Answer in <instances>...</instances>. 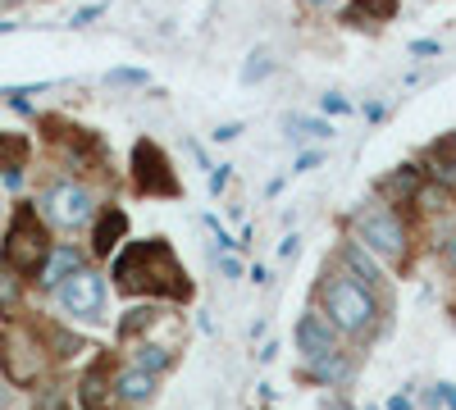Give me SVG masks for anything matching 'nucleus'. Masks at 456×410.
<instances>
[{
  "label": "nucleus",
  "instance_id": "nucleus-28",
  "mask_svg": "<svg viewBox=\"0 0 456 410\" xmlns=\"http://www.w3.org/2000/svg\"><path fill=\"white\" fill-rule=\"evenodd\" d=\"M224 182H228V165H215V173H210V192H224Z\"/></svg>",
  "mask_w": 456,
  "mask_h": 410
},
{
  "label": "nucleus",
  "instance_id": "nucleus-33",
  "mask_svg": "<svg viewBox=\"0 0 456 410\" xmlns=\"http://www.w3.org/2000/svg\"><path fill=\"white\" fill-rule=\"evenodd\" d=\"M5 188H23V169H5Z\"/></svg>",
  "mask_w": 456,
  "mask_h": 410
},
{
  "label": "nucleus",
  "instance_id": "nucleus-29",
  "mask_svg": "<svg viewBox=\"0 0 456 410\" xmlns=\"http://www.w3.org/2000/svg\"><path fill=\"white\" fill-rule=\"evenodd\" d=\"M301 128L315 133V137H329V124H324V119H301Z\"/></svg>",
  "mask_w": 456,
  "mask_h": 410
},
{
  "label": "nucleus",
  "instance_id": "nucleus-15",
  "mask_svg": "<svg viewBox=\"0 0 456 410\" xmlns=\"http://www.w3.org/2000/svg\"><path fill=\"white\" fill-rule=\"evenodd\" d=\"M270 73H274V55L265 51V46H256V51L247 55V64H242V83L256 87L260 78H270Z\"/></svg>",
  "mask_w": 456,
  "mask_h": 410
},
{
  "label": "nucleus",
  "instance_id": "nucleus-14",
  "mask_svg": "<svg viewBox=\"0 0 456 410\" xmlns=\"http://www.w3.org/2000/svg\"><path fill=\"white\" fill-rule=\"evenodd\" d=\"M28 137L23 133H0V169H23V160H28Z\"/></svg>",
  "mask_w": 456,
  "mask_h": 410
},
{
  "label": "nucleus",
  "instance_id": "nucleus-24",
  "mask_svg": "<svg viewBox=\"0 0 456 410\" xmlns=\"http://www.w3.org/2000/svg\"><path fill=\"white\" fill-rule=\"evenodd\" d=\"M320 105H324V115H352V100H347V96H338V92H329Z\"/></svg>",
  "mask_w": 456,
  "mask_h": 410
},
{
  "label": "nucleus",
  "instance_id": "nucleus-1",
  "mask_svg": "<svg viewBox=\"0 0 456 410\" xmlns=\"http://www.w3.org/2000/svg\"><path fill=\"white\" fill-rule=\"evenodd\" d=\"M114 283L128 296L151 292V296H174V301H183V296L192 292V283H187L178 255L165 237H146V242L124 246L114 255Z\"/></svg>",
  "mask_w": 456,
  "mask_h": 410
},
{
  "label": "nucleus",
  "instance_id": "nucleus-23",
  "mask_svg": "<svg viewBox=\"0 0 456 410\" xmlns=\"http://www.w3.org/2000/svg\"><path fill=\"white\" fill-rule=\"evenodd\" d=\"M51 342H55V356L60 360H69V356H78V351H87L78 338H69V333H60V328H51Z\"/></svg>",
  "mask_w": 456,
  "mask_h": 410
},
{
  "label": "nucleus",
  "instance_id": "nucleus-35",
  "mask_svg": "<svg viewBox=\"0 0 456 410\" xmlns=\"http://www.w3.org/2000/svg\"><path fill=\"white\" fill-rule=\"evenodd\" d=\"M388 410H411V397H406V392H397V397L388 401Z\"/></svg>",
  "mask_w": 456,
  "mask_h": 410
},
{
  "label": "nucleus",
  "instance_id": "nucleus-20",
  "mask_svg": "<svg viewBox=\"0 0 456 410\" xmlns=\"http://www.w3.org/2000/svg\"><path fill=\"white\" fill-rule=\"evenodd\" d=\"M105 83H110V87H146L151 73H146V68H110Z\"/></svg>",
  "mask_w": 456,
  "mask_h": 410
},
{
  "label": "nucleus",
  "instance_id": "nucleus-16",
  "mask_svg": "<svg viewBox=\"0 0 456 410\" xmlns=\"http://www.w3.org/2000/svg\"><path fill=\"white\" fill-rule=\"evenodd\" d=\"M342 374H347V360H342L338 351H329V356H320V360H311V379H324V383H338Z\"/></svg>",
  "mask_w": 456,
  "mask_h": 410
},
{
  "label": "nucleus",
  "instance_id": "nucleus-19",
  "mask_svg": "<svg viewBox=\"0 0 456 410\" xmlns=\"http://www.w3.org/2000/svg\"><path fill=\"white\" fill-rule=\"evenodd\" d=\"M151 324H156V310H151V306H142V310H133L124 324H119V342H128V338H137V333L142 328H151Z\"/></svg>",
  "mask_w": 456,
  "mask_h": 410
},
{
  "label": "nucleus",
  "instance_id": "nucleus-17",
  "mask_svg": "<svg viewBox=\"0 0 456 410\" xmlns=\"http://www.w3.org/2000/svg\"><path fill=\"white\" fill-rule=\"evenodd\" d=\"M19 296H23V287H19V274H14L10 265H0V315H10V310L19 306Z\"/></svg>",
  "mask_w": 456,
  "mask_h": 410
},
{
  "label": "nucleus",
  "instance_id": "nucleus-34",
  "mask_svg": "<svg viewBox=\"0 0 456 410\" xmlns=\"http://www.w3.org/2000/svg\"><path fill=\"white\" fill-rule=\"evenodd\" d=\"M224 274H228V278H238V274H242V265H238L233 255H224Z\"/></svg>",
  "mask_w": 456,
  "mask_h": 410
},
{
  "label": "nucleus",
  "instance_id": "nucleus-3",
  "mask_svg": "<svg viewBox=\"0 0 456 410\" xmlns=\"http://www.w3.org/2000/svg\"><path fill=\"white\" fill-rule=\"evenodd\" d=\"M320 310L342 333H365L370 319H374V296L352 274H329L324 287H320Z\"/></svg>",
  "mask_w": 456,
  "mask_h": 410
},
{
  "label": "nucleus",
  "instance_id": "nucleus-13",
  "mask_svg": "<svg viewBox=\"0 0 456 410\" xmlns=\"http://www.w3.org/2000/svg\"><path fill=\"white\" fill-rule=\"evenodd\" d=\"M347 19H352V23H365V19L388 23V19H397V0H352Z\"/></svg>",
  "mask_w": 456,
  "mask_h": 410
},
{
  "label": "nucleus",
  "instance_id": "nucleus-22",
  "mask_svg": "<svg viewBox=\"0 0 456 410\" xmlns=\"http://www.w3.org/2000/svg\"><path fill=\"white\" fill-rule=\"evenodd\" d=\"M415 188H420V173H415V169H402V173L388 182L393 197H415Z\"/></svg>",
  "mask_w": 456,
  "mask_h": 410
},
{
  "label": "nucleus",
  "instance_id": "nucleus-30",
  "mask_svg": "<svg viewBox=\"0 0 456 410\" xmlns=\"http://www.w3.org/2000/svg\"><path fill=\"white\" fill-rule=\"evenodd\" d=\"M438 401H447L456 410V383H438Z\"/></svg>",
  "mask_w": 456,
  "mask_h": 410
},
{
  "label": "nucleus",
  "instance_id": "nucleus-36",
  "mask_svg": "<svg viewBox=\"0 0 456 410\" xmlns=\"http://www.w3.org/2000/svg\"><path fill=\"white\" fill-rule=\"evenodd\" d=\"M297 242H301V237H297V233H288V237H283V246H279V251H283V255H292V251H297Z\"/></svg>",
  "mask_w": 456,
  "mask_h": 410
},
{
  "label": "nucleus",
  "instance_id": "nucleus-39",
  "mask_svg": "<svg viewBox=\"0 0 456 410\" xmlns=\"http://www.w3.org/2000/svg\"><path fill=\"white\" fill-rule=\"evenodd\" d=\"M14 28H19V23H0V32H14Z\"/></svg>",
  "mask_w": 456,
  "mask_h": 410
},
{
  "label": "nucleus",
  "instance_id": "nucleus-5",
  "mask_svg": "<svg viewBox=\"0 0 456 410\" xmlns=\"http://www.w3.org/2000/svg\"><path fill=\"white\" fill-rule=\"evenodd\" d=\"M356 229H361V242L370 251H379L384 260H402L406 255V229H402V219L384 205H370L356 214Z\"/></svg>",
  "mask_w": 456,
  "mask_h": 410
},
{
  "label": "nucleus",
  "instance_id": "nucleus-12",
  "mask_svg": "<svg viewBox=\"0 0 456 410\" xmlns=\"http://www.w3.org/2000/svg\"><path fill=\"white\" fill-rule=\"evenodd\" d=\"M151 392H156V374H151V369H142V365L124 369V374L114 379V397H119V401H128V406H142V401H151Z\"/></svg>",
  "mask_w": 456,
  "mask_h": 410
},
{
  "label": "nucleus",
  "instance_id": "nucleus-25",
  "mask_svg": "<svg viewBox=\"0 0 456 410\" xmlns=\"http://www.w3.org/2000/svg\"><path fill=\"white\" fill-rule=\"evenodd\" d=\"M101 14H105V5H83V10H78V14H73L69 23H73V28H87V23H96Z\"/></svg>",
  "mask_w": 456,
  "mask_h": 410
},
{
  "label": "nucleus",
  "instance_id": "nucleus-18",
  "mask_svg": "<svg viewBox=\"0 0 456 410\" xmlns=\"http://www.w3.org/2000/svg\"><path fill=\"white\" fill-rule=\"evenodd\" d=\"M78 397H83V406H87V410H105V383H101V369H92V374L83 379Z\"/></svg>",
  "mask_w": 456,
  "mask_h": 410
},
{
  "label": "nucleus",
  "instance_id": "nucleus-37",
  "mask_svg": "<svg viewBox=\"0 0 456 410\" xmlns=\"http://www.w3.org/2000/svg\"><path fill=\"white\" fill-rule=\"evenodd\" d=\"M306 5H315V10H329V5H333V0H306Z\"/></svg>",
  "mask_w": 456,
  "mask_h": 410
},
{
  "label": "nucleus",
  "instance_id": "nucleus-9",
  "mask_svg": "<svg viewBox=\"0 0 456 410\" xmlns=\"http://www.w3.org/2000/svg\"><path fill=\"white\" fill-rule=\"evenodd\" d=\"M0 360H5V379H10V383H32V379H37V365H42V356H37L23 338H5V351H0Z\"/></svg>",
  "mask_w": 456,
  "mask_h": 410
},
{
  "label": "nucleus",
  "instance_id": "nucleus-10",
  "mask_svg": "<svg viewBox=\"0 0 456 410\" xmlns=\"http://www.w3.org/2000/svg\"><path fill=\"white\" fill-rule=\"evenodd\" d=\"M124 233H128V214H124L119 205L101 210L96 229H92V251H96V255H114V246L124 242Z\"/></svg>",
  "mask_w": 456,
  "mask_h": 410
},
{
  "label": "nucleus",
  "instance_id": "nucleus-6",
  "mask_svg": "<svg viewBox=\"0 0 456 410\" xmlns=\"http://www.w3.org/2000/svg\"><path fill=\"white\" fill-rule=\"evenodd\" d=\"M42 210H46L51 223H60V229H83V223L96 214V201H92V192L83 188V182L64 178L42 197Z\"/></svg>",
  "mask_w": 456,
  "mask_h": 410
},
{
  "label": "nucleus",
  "instance_id": "nucleus-7",
  "mask_svg": "<svg viewBox=\"0 0 456 410\" xmlns=\"http://www.w3.org/2000/svg\"><path fill=\"white\" fill-rule=\"evenodd\" d=\"M55 292H60V306H64L73 319H101V310H105V283H101V274H92L87 265L73 274V278H64Z\"/></svg>",
  "mask_w": 456,
  "mask_h": 410
},
{
  "label": "nucleus",
  "instance_id": "nucleus-27",
  "mask_svg": "<svg viewBox=\"0 0 456 410\" xmlns=\"http://www.w3.org/2000/svg\"><path fill=\"white\" fill-rule=\"evenodd\" d=\"M238 133H242V124H219L215 128V141H233Z\"/></svg>",
  "mask_w": 456,
  "mask_h": 410
},
{
  "label": "nucleus",
  "instance_id": "nucleus-2",
  "mask_svg": "<svg viewBox=\"0 0 456 410\" xmlns=\"http://www.w3.org/2000/svg\"><path fill=\"white\" fill-rule=\"evenodd\" d=\"M51 237H46V223L37 219V205H14L10 214V229H5V242H0V255H5V265L28 278V274H42L46 265V255H51Z\"/></svg>",
  "mask_w": 456,
  "mask_h": 410
},
{
  "label": "nucleus",
  "instance_id": "nucleus-31",
  "mask_svg": "<svg viewBox=\"0 0 456 410\" xmlns=\"http://www.w3.org/2000/svg\"><path fill=\"white\" fill-rule=\"evenodd\" d=\"M411 55H438V42H411Z\"/></svg>",
  "mask_w": 456,
  "mask_h": 410
},
{
  "label": "nucleus",
  "instance_id": "nucleus-8",
  "mask_svg": "<svg viewBox=\"0 0 456 410\" xmlns=\"http://www.w3.org/2000/svg\"><path fill=\"white\" fill-rule=\"evenodd\" d=\"M297 347H301V356H306V360L329 356V351L338 347L329 319H320V315H301V319H297Z\"/></svg>",
  "mask_w": 456,
  "mask_h": 410
},
{
  "label": "nucleus",
  "instance_id": "nucleus-4",
  "mask_svg": "<svg viewBox=\"0 0 456 410\" xmlns=\"http://www.w3.org/2000/svg\"><path fill=\"white\" fill-rule=\"evenodd\" d=\"M133 182H137L142 197H178V192H183L169 156H165L151 137H142V141L133 146Z\"/></svg>",
  "mask_w": 456,
  "mask_h": 410
},
{
  "label": "nucleus",
  "instance_id": "nucleus-26",
  "mask_svg": "<svg viewBox=\"0 0 456 410\" xmlns=\"http://www.w3.org/2000/svg\"><path fill=\"white\" fill-rule=\"evenodd\" d=\"M320 160H324L320 151H306V156H297V165H292V169H297V173H306V169H315Z\"/></svg>",
  "mask_w": 456,
  "mask_h": 410
},
{
  "label": "nucleus",
  "instance_id": "nucleus-32",
  "mask_svg": "<svg viewBox=\"0 0 456 410\" xmlns=\"http://www.w3.org/2000/svg\"><path fill=\"white\" fill-rule=\"evenodd\" d=\"M443 260H447V269H456V237H447V246H443Z\"/></svg>",
  "mask_w": 456,
  "mask_h": 410
},
{
  "label": "nucleus",
  "instance_id": "nucleus-38",
  "mask_svg": "<svg viewBox=\"0 0 456 410\" xmlns=\"http://www.w3.org/2000/svg\"><path fill=\"white\" fill-rule=\"evenodd\" d=\"M14 5H23V0H0V10H14Z\"/></svg>",
  "mask_w": 456,
  "mask_h": 410
},
{
  "label": "nucleus",
  "instance_id": "nucleus-11",
  "mask_svg": "<svg viewBox=\"0 0 456 410\" xmlns=\"http://www.w3.org/2000/svg\"><path fill=\"white\" fill-rule=\"evenodd\" d=\"M78 269H83V251H78V246H55V251L46 255L42 274H37V283H42V287H60L64 278H73Z\"/></svg>",
  "mask_w": 456,
  "mask_h": 410
},
{
  "label": "nucleus",
  "instance_id": "nucleus-21",
  "mask_svg": "<svg viewBox=\"0 0 456 410\" xmlns=\"http://www.w3.org/2000/svg\"><path fill=\"white\" fill-rule=\"evenodd\" d=\"M169 360H174V356H169L165 347H142V351H137V365H142V369H151V374L169 369Z\"/></svg>",
  "mask_w": 456,
  "mask_h": 410
}]
</instances>
